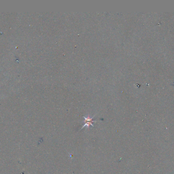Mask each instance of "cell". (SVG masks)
<instances>
[{
    "mask_svg": "<svg viewBox=\"0 0 174 174\" xmlns=\"http://www.w3.org/2000/svg\"><path fill=\"white\" fill-rule=\"evenodd\" d=\"M94 117V116H93V117H90V116H88L87 117H85V116H83L84 119V124L83 125V127H81V129L80 130L83 129L85 127H87V128H88V129L90 128V126H91L92 127H94V125H93V122H96V121H93V119Z\"/></svg>",
    "mask_w": 174,
    "mask_h": 174,
    "instance_id": "obj_1",
    "label": "cell"
}]
</instances>
